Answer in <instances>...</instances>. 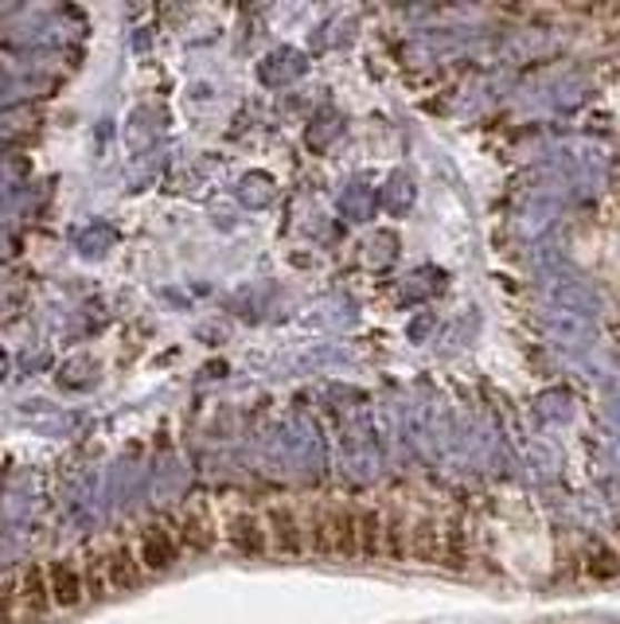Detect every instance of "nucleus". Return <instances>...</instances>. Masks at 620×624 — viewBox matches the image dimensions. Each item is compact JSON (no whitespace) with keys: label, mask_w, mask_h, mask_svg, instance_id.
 <instances>
[{"label":"nucleus","mask_w":620,"mask_h":624,"mask_svg":"<svg viewBox=\"0 0 620 624\" xmlns=\"http://www.w3.org/2000/svg\"><path fill=\"white\" fill-rule=\"evenodd\" d=\"M17 616H20L17 574H0V624H17Z\"/></svg>","instance_id":"obj_15"},{"label":"nucleus","mask_w":620,"mask_h":624,"mask_svg":"<svg viewBox=\"0 0 620 624\" xmlns=\"http://www.w3.org/2000/svg\"><path fill=\"white\" fill-rule=\"evenodd\" d=\"M441 566L461 574L469 566V531H464L461 520L446 523V539H441Z\"/></svg>","instance_id":"obj_13"},{"label":"nucleus","mask_w":620,"mask_h":624,"mask_svg":"<svg viewBox=\"0 0 620 624\" xmlns=\"http://www.w3.org/2000/svg\"><path fill=\"white\" fill-rule=\"evenodd\" d=\"M79 566H82V585H87V597L90 601H102L106 593H110V582H106V566H102V551H98V546L82 551Z\"/></svg>","instance_id":"obj_14"},{"label":"nucleus","mask_w":620,"mask_h":624,"mask_svg":"<svg viewBox=\"0 0 620 624\" xmlns=\"http://www.w3.org/2000/svg\"><path fill=\"white\" fill-rule=\"evenodd\" d=\"M382 520H387V535H382V558L387 562H410V527L413 520L402 512V507H390V512H382Z\"/></svg>","instance_id":"obj_10"},{"label":"nucleus","mask_w":620,"mask_h":624,"mask_svg":"<svg viewBox=\"0 0 620 624\" xmlns=\"http://www.w3.org/2000/svg\"><path fill=\"white\" fill-rule=\"evenodd\" d=\"M441 539H446V527H441L433 515L413 520V527H410V562H418V566H441Z\"/></svg>","instance_id":"obj_9"},{"label":"nucleus","mask_w":620,"mask_h":624,"mask_svg":"<svg viewBox=\"0 0 620 624\" xmlns=\"http://www.w3.org/2000/svg\"><path fill=\"white\" fill-rule=\"evenodd\" d=\"M133 551H137V558H141L144 574H164V570H172L176 562L183 558V551H180V543H176L168 520L144 523L133 539Z\"/></svg>","instance_id":"obj_3"},{"label":"nucleus","mask_w":620,"mask_h":624,"mask_svg":"<svg viewBox=\"0 0 620 624\" xmlns=\"http://www.w3.org/2000/svg\"><path fill=\"white\" fill-rule=\"evenodd\" d=\"M586 577L589 582H617L620 577V551L617 543H593L586 554Z\"/></svg>","instance_id":"obj_12"},{"label":"nucleus","mask_w":620,"mask_h":624,"mask_svg":"<svg viewBox=\"0 0 620 624\" xmlns=\"http://www.w3.org/2000/svg\"><path fill=\"white\" fill-rule=\"evenodd\" d=\"M324 523L332 558H359V507L332 500V504H324Z\"/></svg>","instance_id":"obj_6"},{"label":"nucleus","mask_w":620,"mask_h":624,"mask_svg":"<svg viewBox=\"0 0 620 624\" xmlns=\"http://www.w3.org/2000/svg\"><path fill=\"white\" fill-rule=\"evenodd\" d=\"M382 535H387V520L379 507H359V558H382Z\"/></svg>","instance_id":"obj_11"},{"label":"nucleus","mask_w":620,"mask_h":624,"mask_svg":"<svg viewBox=\"0 0 620 624\" xmlns=\"http://www.w3.org/2000/svg\"><path fill=\"white\" fill-rule=\"evenodd\" d=\"M98 551H102L110 593H129L144 582V566H141V558H137L133 543H126V539H110V543H98Z\"/></svg>","instance_id":"obj_5"},{"label":"nucleus","mask_w":620,"mask_h":624,"mask_svg":"<svg viewBox=\"0 0 620 624\" xmlns=\"http://www.w3.org/2000/svg\"><path fill=\"white\" fill-rule=\"evenodd\" d=\"M168 527H172L176 543L188 558H203L223 543V523L216 520V512L207 504H188L176 515H168Z\"/></svg>","instance_id":"obj_1"},{"label":"nucleus","mask_w":620,"mask_h":624,"mask_svg":"<svg viewBox=\"0 0 620 624\" xmlns=\"http://www.w3.org/2000/svg\"><path fill=\"white\" fill-rule=\"evenodd\" d=\"M617 551H620V527H617Z\"/></svg>","instance_id":"obj_16"},{"label":"nucleus","mask_w":620,"mask_h":624,"mask_svg":"<svg viewBox=\"0 0 620 624\" xmlns=\"http://www.w3.org/2000/svg\"><path fill=\"white\" fill-rule=\"evenodd\" d=\"M223 543L231 546L239 558H266V554H273L262 512H250V507L227 515L223 520Z\"/></svg>","instance_id":"obj_4"},{"label":"nucleus","mask_w":620,"mask_h":624,"mask_svg":"<svg viewBox=\"0 0 620 624\" xmlns=\"http://www.w3.org/2000/svg\"><path fill=\"white\" fill-rule=\"evenodd\" d=\"M48 590H51V601H56V608H74L87 601V585H82V566L79 558H56L48 562Z\"/></svg>","instance_id":"obj_7"},{"label":"nucleus","mask_w":620,"mask_h":624,"mask_svg":"<svg viewBox=\"0 0 620 624\" xmlns=\"http://www.w3.org/2000/svg\"><path fill=\"white\" fill-rule=\"evenodd\" d=\"M17 590H20V616L24 621H43V616L56 608L48 590V570L43 566H24L17 574Z\"/></svg>","instance_id":"obj_8"},{"label":"nucleus","mask_w":620,"mask_h":624,"mask_svg":"<svg viewBox=\"0 0 620 624\" xmlns=\"http://www.w3.org/2000/svg\"><path fill=\"white\" fill-rule=\"evenodd\" d=\"M266 531H270V551L278 558H301L309 554V543H304V520L289 500H273L262 512Z\"/></svg>","instance_id":"obj_2"}]
</instances>
